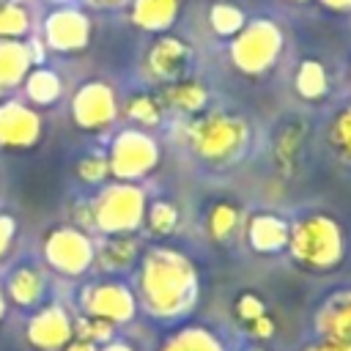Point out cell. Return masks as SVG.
<instances>
[{
	"label": "cell",
	"mask_w": 351,
	"mask_h": 351,
	"mask_svg": "<svg viewBox=\"0 0 351 351\" xmlns=\"http://www.w3.org/2000/svg\"><path fill=\"white\" fill-rule=\"evenodd\" d=\"M165 99L178 110L195 112V110H200L206 104V88L197 80H176V82L167 85Z\"/></svg>",
	"instance_id": "obj_9"
},
{
	"label": "cell",
	"mask_w": 351,
	"mask_h": 351,
	"mask_svg": "<svg viewBox=\"0 0 351 351\" xmlns=\"http://www.w3.org/2000/svg\"><path fill=\"white\" fill-rule=\"evenodd\" d=\"M184 0H129V19L145 33H167L181 16Z\"/></svg>",
	"instance_id": "obj_4"
},
{
	"label": "cell",
	"mask_w": 351,
	"mask_h": 351,
	"mask_svg": "<svg viewBox=\"0 0 351 351\" xmlns=\"http://www.w3.org/2000/svg\"><path fill=\"white\" fill-rule=\"evenodd\" d=\"M324 8L335 11V14H348L351 11V0H318Z\"/></svg>",
	"instance_id": "obj_12"
},
{
	"label": "cell",
	"mask_w": 351,
	"mask_h": 351,
	"mask_svg": "<svg viewBox=\"0 0 351 351\" xmlns=\"http://www.w3.org/2000/svg\"><path fill=\"white\" fill-rule=\"evenodd\" d=\"M33 55L30 47L19 38H0V85H14L19 77H25Z\"/></svg>",
	"instance_id": "obj_6"
},
{
	"label": "cell",
	"mask_w": 351,
	"mask_h": 351,
	"mask_svg": "<svg viewBox=\"0 0 351 351\" xmlns=\"http://www.w3.org/2000/svg\"><path fill=\"white\" fill-rule=\"evenodd\" d=\"M329 88V80H326V69L321 60H302L299 69H296V90L304 96V99H321Z\"/></svg>",
	"instance_id": "obj_8"
},
{
	"label": "cell",
	"mask_w": 351,
	"mask_h": 351,
	"mask_svg": "<svg viewBox=\"0 0 351 351\" xmlns=\"http://www.w3.org/2000/svg\"><path fill=\"white\" fill-rule=\"evenodd\" d=\"M30 30V14L16 0H0V38H22Z\"/></svg>",
	"instance_id": "obj_10"
},
{
	"label": "cell",
	"mask_w": 351,
	"mask_h": 351,
	"mask_svg": "<svg viewBox=\"0 0 351 351\" xmlns=\"http://www.w3.org/2000/svg\"><path fill=\"white\" fill-rule=\"evenodd\" d=\"M291 3H313V0H291Z\"/></svg>",
	"instance_id": "obj_14"
},
{
	"label": "cell",
	"mask_w": 351,
	"mask_h": 351,
	"mask_svg": "<svg viewBox=\"0 0 351 351\" xmlns=\"http://www.w3.org/2000/svg\"><path fill=\"white\" fill-rule=\"evenodd\" d=\"M90 30H93L90 16L77 5L52 8L44 16V27H41L47 47L55 49V52H80V49H85L88 41H90Z\"/></svg>",
	"instance_id": "obj_2"
},
{
	"label": "cell",
	"mask_w": 351,
	"mask_h": 351,
	"mask_svg": "<svg viewBox=\"0 0 351 351\" xmlns=\"http://www.w3.org/2000/svg\"><path fill=\"white\" fill-rule=\"evenodd\" d=\"M88 5H93V8H118V5H123L126 0H85Z\"/></svg>",
	"instance_id": "obj_13"
},
{
	"label": "cell",
	"mask_w": 351,
	"mask_h": 351,
	"mask_svg": "<svg viewBox=\"0 0 351 351\" xmlns=\"http://www.w3.org/2000/svg\"><path fill=\"white\" fill-rule=\"evenodd\" d=\"M27 90H30V96L33 99H38V101H49V99H55L58 96V90H60V82H58V77L52 74V71H33L30 74V80H27Z\"/></svg>",
	"instance_id": "obj_11"
},
{
	"label": "cell",
	"mask_w": 351,
	"mask_h": 351,
	"mask_svg": "<svg viewBox=\"0 0 351 351\" xmlns=\"http://www.w3.org/2000/svg\"><path fill=\"white\" fill-rule=\"evenodd\" d=\"M74 110H77L82 118H88V121H104V118H110L112 110H115L112 90H110L104 82H88V85L77 93Z\"/></svg>",
	"instance_id": "obj_5"
},
{
	"label": "cell",
	"mask_w": 351,
	"mask_h": 351,
	"mask_svg": "<svg viewBox=\"0 0 351 351\" xmlns=\"http://www.w3.org/2000/svg\"><path fill=\"white\" fill-rule=\"evenodd\" d=\"M282 47L285 36L274 19H252L230 38V60L239 71L258 77L277 63Z\"/></svg>",
	"instance_id": "obj_1"
},
{
	"label": "cell",
	"mask_w": 351,
	"mask_h": 351,
	"mask_svg": "<svg viewBox=\"0 0 351 351\" xmlns=\"http://www.w3.org/2000/svg\"><path fill=\"white\" fill-rule=\"evenodd\" d=\"M145 66L154 80L170 85L176 80H181L186 74V69L192 66V47L181 36L159 33L145 52Z\"/></svg>",
	"instance_id": "obj_3"
},
{
	"label": "cell",
	"mask_w": 351,
	"mask_h": 351,
	"mask_svg": "<svg viewBox=\"0 0 351 351\" xmlns=\"http://www.w3.org/2000/svg\"><path fill=\"white\" fill-rule=\"evenodd\" d=\"M244 25L247 16L236 3H214L208 8V27L217 38H233Z\"/></svg>",
	"instance_id": "obj_7"
}]
</instances>
